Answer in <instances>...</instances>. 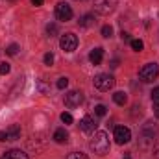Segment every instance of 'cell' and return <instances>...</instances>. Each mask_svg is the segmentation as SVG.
Returning <instances> with one entry per match:
<instances>
[{
  "label": "cell",
  "instance_id": "23",
  "mask_svg": "<svg viewBox=\"0 0 159 159\" xmlns=\"http://www.w3.org/2000/svg\"><path fill=\"white\" fill-rule=\"evenodd\" d=\"M46 32H48L50 37H54V35L57 34V26H56V24H48V26H46Z\"/></svg>",
  "mask_w": 159,
  "mask_h": 159
},
{
  "label": "cell",
  "instance_id": "6",
  "mask_svg": "<svg viewBox=\"0 0 159 159\" xmlns=\"http://www.w3.org/2000/svg\"><path fill=\"white\" fill-rule=\"evenodd\" d=\"M59 46H61V50H65V52H74L76 46H78V37H76L72 32H69V34L61 35V39H59Z\"/></svg>",
  "mask_w": 159,
  "mask_h": 159
},
{
  "label": "cell",
  "instance_id": "2",
  "mask_svg": "<svg viewBox=\"0 0 159 159\" xmlns=\"http://www.w3.org/2000/svg\"><path fill=\"white\" fill-rule=\"evenodd\" d=\"M156 135H157V128H156V124L150 120V122H146L143 128H141V133H139V144L143 146V148H150V146H154V143H156Z\"/></svg>",
  "mask_w": 159,
  "mask_h": 159
},
{
  "label": "cell",
  "instance_id": "12",
  "mask_svg": "<svg viewBox=\"0 0 159 159\" xmlns=\"http://www.w3.org/2000/svg\"><path fill=\"white\" fill-rule=\"evenodd\" d=\"M0 159H28V156L22 150H9V152H6Z\"/></svg>",
  "mask_w": 159,
  "mask_h": 159
},
{
  "label": "cell",
  "instance_id": "17",
  "mask_svg": "<svg viewBox=\"0 0 159 159\" xmlns=\"http://www.w3.org/2000/svg\"><path fill=\"white\" fill-rule=\"evenodd\" d=\"M129 44H131V48H133L135 52H141V50L144 48V43H143L141 39H131L129 41Z\"/></svg>",
  "mask_w": 159,
  "mask_h": 159
},
{
  "label": "cell",
  "instance_id": "32",
  "mask_svg": "<svg viewBox=\"0 0 159 159\" xmlns=\"http://www.w3.org/2000/svg\"><path fill=\"white\" fill-rule=\"evenodd\" d=\"M156 117H157V119H159V106H157V107H156Z\"/></svg>",
  "mask_w": 159,
  "mask_h": 159
},
{
  "label": "cell",
  "instance_id": "27",
  "mask_svg": "<svg viewBox=\"0 0 159 159\" xmlns=\"http://www.w3.org/2000/svg\"><path fill=\"white\" fill-rule=\"evenodd\" d=\"M61 120H63V122H65V124H72V115H70V113H61Z\"/></svg>",
  "mask_w": 159,
  "mask_h": 159
},
{
  "label": "cell",
  "instance_id": "3",
  "mask_svg": "<svg viewBox=\"0 0 159 159\" xmlns=\"http://www.w3.org/2000/svg\"><path fill=\"white\" fill-rule=\"evenodd\" d=\"M119 6V0H94L93 7H94V13L98 15H109L117 9Z\"/></svg>",
  "mask_w": 159,
  "mask_h": 159
},
{
  "label": "cell",
  "instance_id": "15",
  "mask_svg": "<svg viewBox=\"0 0 159 159\" xmlns=\"http://www.w3.org/2000/svg\"><path fill=\"white\" fill-rule=\"evenodd\" d=\"M113 100H115V104H119V106H126V104H128V96H126V93H122V91H117V93L113 94Z\"/></svg>",
  "mask_w": 159,
  "mask_h": 159
},
{
  "label": "cell",
  "instance_id": "25",
  "mask_svg": "<svg viewBox=\"0 0 159 159\" xmlns=\"http://www.w3.org/2000/svg\"><path fill=\"white\" fill-rule=\"evenodd\" d=\"M67 159H89V157H87L85 154H81V152H72Z\"/></svg>",
  "mask_w": 159,
  "mask_h": 159
},
{
  "label": "cell",
  "instance_id": "21",
  "mask_svg": "<svg viewBox=\"0 0 159 159\" xmlns=\"http://www.w3.org/2000/svg\"><path fill=\"white\" fill-rule=\"evenodd\" d=\"M102 35H104V37H111V35H113V28H111L109 24H106V26L102 28Z\"/></svg>",
  "mask_w": 159,
  "mask_h": 159
},
{
  "label": "cell",
  "instance_id": "20",
  "mask_svg": "<svg viewBox=\"0 0 159 159\" xmlns=\"http://www.w3.org/2000/svg\"><path fill=\"white\" fill-rule=\"evenodd\" d=\"M43 61H44V65H54V54L52 52H48V54H44V57H43Z\"/></svg>",
  "mask_w": 159,
  "mask_h": 159
},
{
  "label": "cell",
  "instance_id": "22",
  "mask_svg": "<svg viewBox=\"0 0 159 159\" xmlns=\"http://www.w3.org/2000/svg\"><path fill=\"white\" fill-rule=\"evenodd\" d=\"M67 85H69V80L67 78H59L57 80V83H56L57 89H67Z\"/></svg>",
  "mask_w": 159,
  "mask_h": 159
},
{
  "label": "cell",
  "instance_id": "11",
  "mask_svg": "<svg viewBox=\"0 0 159 159\" xmlns=\"http://www.w3.org/2000/svg\"><path fill=\"white\" fill-rule=\"evenodd\" d=\"M102 59H104V48H94V50H91V54H89V61L93 63V65H100L102 63Z\"/></svg>",
  "mask_w": 159,
  "mask_h": 159
},
{
  "label": "cell",
  "instance_id": "9",
  "mask_svg": "<svg viewBox=\"0 0 159 159\" xmlns=\"http://www.w3.org/2000/svg\"><path fill=\"white\" fill-rule=\"evenodd\" d=\"M115 141H117V144H126V143H129V141H131V131H129V128H126V126H117V128H115Z\"/></svg>",
  "mask_w": 159,
  "mask_h": 159
},
{
  "label": "cell",
  "instance_id": "30",
  "mask_svg": "<svg viewBox=\"0 0 159 159\" xmlns=\"http://www.w3.org/2000/svg\"><path fill=\"white\" fill-rule=\"evenodd\" d=\"M43 2H44V0H32L34 6H43Z\"/></svg>",
  "mask_w": 159,
  "mask_h": 159
},
{
  "label": "cell",
  "instance_id": "8",
  "mask_svg": "<svg viewBox=\"0 0 159 159\" xmlns=\"http://www.w3.org/2000/svg\"><path fill=\"white\" fill-rule=\"evenodd\" d=\"M83 102V96H81V93L80 91H69L67 94H65V106L67 107H80V104Z\"/></svg>",
  "mask_w": 159,
  "mask_h": 159
},
{
  "label": "cell",
  "instance_id": "31",
  "mask_svg": "<svg viewBox=\"0 0 159 159\" xmlns=\"http://www.w3.org/2000/svg\"><path fill=\"white\" fill-rule=\"evenodd\" d=\"M154 156H156V159H159V146L156 148V152H154Z\"/></svg>",
  "mask_w": 159,
  "mask_h": 159
},
{
  "label": "cell",
  "instance_id": "28",
  "mask_svg": "<svg viewBox=\"0 0 159 159\" xmlns=\"http://www.w3.org/2000/svg\"><path fill=\"white\" fill-rule=\"evenodd\" d=\"M0 141H7V131H0Z\"/></svg>",
  "mask_w": 159,
  "mask_h": 159
},
{
  "label": "cell",
  "instance_id": "1",
  "mask_svg": "<svg viewBox=\"0 0 159 159\" xmlns=\"http://www.w3.org/2000/svg\"><path fill=\"white\" fill-rule=\"evenodd\" d=\"M89 148L96 154V156H106L109 152V137L106 131H96L93 135V139L89 141Z\"/></svg>",
  "mask_w": 159,
  "mask_h": 159
},
{
  "label": "cell",
  "instance_id": "19",
  "mask_svg": "<svg viewBox=\"0 0 159 159\" xmlns=\"http://www.w3.org/2000/svg\"><path fill=\"white\" fill-rule=\"evenodd\" d=\"M17 52H19V44H15V43L6 48V54H7V56H17Z\"/></svg>",
  "mask_w": 159,
  "mask_h": 159
},
{
  "label": "cell",
  "instance_id": "33",
  "mask_svg": "<svg viewBox=\"0 0 159 159\" xmlns=\"http://www.w3.org/2000/svg\"><path fill=\"white\" fill-rule=\"evenodd\" d=\"M124 159H131V156L129 154H124Z\"/></svg>",
  "mask_w": 159,
  "mask_h": 159
},
{
  "label": "cell",
  "instance_id": "18",
  "mask_svg": "<svg viewBox=\"0 0 159 159\" xmlns=\"http://www.w3.org/2000/svg\"><path fill=\"white\" fill-rule=\"evenodd\" d=\"M106 113H107V107H106V106L98 104V106L94 107V115H98V117H106Z\"/></svg>",
  "mask_w": 159,
  "mask_h": 159
},
{
  "label": "cell",
  "instance_id": "14",
  "mask_svg": "<svg viewBox=\"0 0 159 159\" xmlns=\"http://www.w3.org/2000/svg\"><path fill=\"white\" fill-rule=\"evenodd\" d=\"M6 131H7V141H17V139L20 137V128H19V126H11V128H7Z\"/></svg>",
  "mask_w": 159,
  "mask_h": 159
},
{
  "label": "cell",
  "instance_id": "7",
  "mask_svg": "<svg viewBox=\"0 0 159 159\" xmlns=\"http://www.w3.org/2000/svg\"><path fill=\"white\" fill-rule=\"evenodd\" d=\"M56 17L59 19V20H70L72 19V7L69 6V4H65V2H59L57 6H56Z\"/></svg>",
  "mask_w": 159,
  "mask_h": 159
},
{
  "label": "cell",
  "instance_id": "24",
  "mask_svg": "<svg viewBox=\"0 0 159 159\" xmlns=\"http://www.w3.org/2000/svg\"><path fill=\"white\" fill-rule=\"evenodd\" d=\"M9 70H11L9 63H0V74H2V76H4V74H9Z\"/></svg>",
  "mask_w": 159,
  "mask_h": 159
},
{
  "label": "cell",
  "instance_id": "10",
  "mask_svg": "<svg viewBox=\"0 0 159 159\" xmlns=\"http://www.w3.org/2000/svg\"><path fill=\"white\" fill-rule=\"evenodd\" d=\"M96 126H98V124H96V120L93 119V117H89V115L80 120V129H81V131H85V133L94 131V129H96Z\"/></svg>",
  "mask_w": 159,
  "mask_h": 159
},
{
  "label": "cell",
  "instance_id": "13",
  "mask_svg": "<svg viewBox=\"0 0 159 159\" xmlns=\"http://www.w3.org/2000/svg\"><path fill=\"white\" fill-rule=\"evenodd\" d=\"M54 141L59 143V144H63V143L69 141V133H67L63 128H59V129H56V133H54Z\"/></svg>",
  "mask_w": 159,
  "mask_h": 159
},
{
  "label": "cell",
  "instance_id": "5",
  "mask_svg": "<svg viewBox=\"0 0 159 159\" xmlns=\"http://www.w3.org/2000/svg\"><path fill=\"white\" fill-rule=\"evenodd\" d=\"M159 76V65L157 63H146L141 70H139V78L143 81H154Z\"/></svg>",
  "mask_w": 159,
  "mask_h": 159
},
{
  "label": "cell",
  "instance_id": "4",
  "mask_svg": "<svg viewBox=\"0 0 159 159\" xmlns=\"http://www.w3.org/2000/svg\"><path fill=\"white\" fill-rule=\"evenodd\" d=\"M93 83H94V87H96L98 91L106 93V91L113 89V85H115V78H113L111 74H98V76H94Z\"/></svg>",
  "mask_w": 159,
  "mask_h": 159
},
{
  "label": "cell",
  "instance_id": "26",
  "mask_svg": "<svg viewBox=\"0 0 159 159\" xmlns=\"http://www.w3.org/2000/svg\"><path fill=\"white\" fill-rule=\"evenodd\" d=\"M152 102H154L156 106H159V87H156V89L152 91Z\"/></svg>",
  "mask_w": 159,
  "mask_h": 159
},
{
  "label": "cell",
  "instance_id": "16",
  "mask_svg": "<svg viewBox=\"0 0 159 159\" xmlns=\"http://www.w3.org/2000/svg\"><path fill=\"white\" fill-rule=\"evenodd\" d=\"M93 24H94V15H83L80 19V26H83V28H89Z\"/></svg>",
  "mask_w": 159,
  "mask_h": 159
},
{
  "label": "cell",
  "instance_id": "29",
  "mask_svg": "<svg viewBox=\"0 0 159 159\" xmlns=\"http://www.w3.org/2000/svg\"><path fill=\"white\" fill-rule=\"evenodd\" d=\"M120 35H122V41H131L129 39V34H126V32H122Z\"/></svg>",
  "mask_w": 159,
  "mask_h": 159
}]
</instances>
